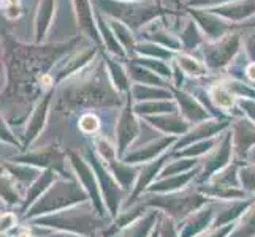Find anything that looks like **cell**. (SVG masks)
<instances>
[{"label": "cell", "instance_id": "obj_8", "mask_svg": "<svg viewBox=\"0 0 255 237\" xmlns=\"http://www.w3.org/2000/svg\"><path fill=\"white\" fill-rule=\"evenodd\" d=\"M178 37L182 43V49H186V51H193L198 46H203L206 43L203 32H201L198 24L193 21L190 16H187L186 21L182 22V25H179Z\"/></svg>", "mask_w": 255, "mask_h": 237}, {"label": "cell", "instance_id": "obj_16", "mask_svg": "<svg viewBox=\"0 0 255 237\" xmlns=\"http://www.w3.org/2000/svg\"><path fill=\"white\" fill-rule=\"evenodd\" d=\"M136 62L139 65H144L147 68L154 70V72L159 75H163V76L170 75V68L165 64V60H157V59H151V57H139V59H136Z\"/></svg>", "mask_w": 255, "mask_h": 237}, {"label": "cell", "instance_id": "obj_22", "mask_svg": "<svg viewBox=\"0 0 255 237\" xmlns=\"http://www.w3.org/2000/svg\"><path fill=\"white\" fill-rule=\"evenodd\" d=\"M184 3H186V0H182V6H184Z\"/></svg>", "mask_w": 255, "mask_h": 237}, {"label": "cell", "instance_id": "obj_13", "mask_svg": "<svg viewBox=\"0 0 255 237\" xmlns=\"http://www.w3.org/2000/svg\"><path fill=\"white\" fill-rule=\"evenodd\" d=\"M211 98H213V101L219 108L228 109L233 106V95L230 92V87H227L224 84H216L211 89Z\"/></svg>", "mask_w": 255, "mask_h": 237}, {"label": "cell", "instance_id": "obj_11", "mask_svg": "<svg viewBox=\"0 0 255 237\" xmlns=\"http://www.w3.org/2000/svg\"><path fill=\"white\" fill-rule=\"evenodd\" d=\"M176 65L179 67L181 72H184L186 75L192 76V78H198L206 75V65L203 62H200L198 59H195L193 56L184 52V54H176Z\"/></svg>", "mask_w": 255, "mask_h": 237}, {"label": "cell", "instance_id": "obj_1", "mask_svg": "<svg viewBox=\"0 0 255 237\" xmlns=\"http://www.w3.org/2000/svg\"><path fill=\"white\" fill-rule=\"evenodd\" d=\"M95 10L103 16L124 22L126 25L138 33L144 25L155 21L157 17L166 16L168 11L160 2H121V0H94Z\"/></svg>", "mask_w": 255, "mask_h": 237}, {"label": "cell", "instance_id": "obj_20", "mask_svg": "<svg viewBox=\"0 0 255 237\" xmlns=\"http://www.w3.org/2000/svg\"><path fill=\"white\" fill-rule=\"evenodd\" d=\"M121 2H143V0H121Z\"/></svg>", "mask_w": 255, "mask_h": 237}, {"label": "cell", "instance_id": "obj_10", "mask_svg": "<svg viewBox=\"0 0 255 237\" xmlns=\"http://www.w3.org/2000/svg\"><path fill=\"white\" fill-rule=\"evenodd\" d=\"M107 19H108V24H110L113 33L116 35L118 41L121 43V46L124 48L126 51H128V52H135L136 43H138L136 33L131 30L128 25H126L124 22L111 19V17H107Z\"/></svg>", "mask_w": 255, "mask_h": 237}, {"label": "cell", "instance_id": "obj_19", "mask_svg": "<svg viewBox=\"0 0 255 237\" xmlns=\"http://www.w3.org/2000/svg\"><path fill=\"white\" fill-rule=\"evenodd\" d=\"M246 76H248L251 81H255V64L254 62H251L246 67Z\"/></svg>", "mask_w": 255, "mask_h": 237}, {"label": "cell", "instance_id": "obj_2", "mask_svg": "<svg viewBox=\"0 0 255 237\" xmlns=\"http://www.w3.org/2000/svg\"><path fill=\"white\" fill-rule=\"evenodd\" d=\"M241 33L232 32L219 41H206L203 46L205 62L209 67H224L235 57L241 48Z\"/></svg>", "mask_w": 255, "mask_h": 237}, {"label": "cell", "instance_id": "obj_18", "mask_svg": "<svg viewBox=\"0 0 255 237\" xmlns=\"http://www.w3.org/2000/svg\"><path fill=\"white\" fill-rule=\"evenodd\" d=\"M80 127L83 128V131H86V133H92V131L99 130L100 122L95 116H92V114H86V116H83L80 120Z\"/></svg>", "mask_w": 255, "mask_h": 237}, {"label": "cell", "instance_id": "obj_21", "mask_svg": "<svg viewBox=\"0 0 255 237\" xmlns=\"http://www.w3.org/2000/svg\"><path fill=\"white\" fill-rule=\"evenodd\" d=\"M176 5H178V6H182V0H176Z\"/></svg>", "mask_w": 255, "mask_h": 237}, {"label": "cell", "instance_id": "obj_3", "mask_svg": "<svg viewBox=\"0 0 255 237\" xmlns=\"http://www.w3.org/2000/svg\"><path fill=\"white\" fill-rule=\"evenodd\" d=\"M187 14L198 24V27L203 32L206 41H219L228 33H232L233 24L225 21L219 14L209 10H198V8H186Z\"/></svg>", "mask_w": 255, "mask_h": 237}, {"label": "cell", "instance_id": "obj_12", "mask_svg": "<svg viewBox=\"0 0 255 237\" xmlns=\"http://www.w3.org/2000/svg\"><path fill=\"white\" fill-rule=\"evenodd\" d=\"M135 52H138V54L143 57H151V59H157V60H168L171 57H176L173 51L166 49L160 45H155V43L144 41V40L136 43Z\"/></svg>", "mask_w": 255, "mask_h": 237}, {"label": "cell", "instance_id": "obj_5", "mask_svg": "<svg viewBox=\"0 0 255 237\" xmlns=\"http://www.w3.org/2000/svg\"><path fill=\"white\" fill-rule=\"evenodd\" d=\"M72 6L76 17L78 30L81 32V35L92 40L95 45H103L99 27H97L94 0H72Z\"/></svg>", "mask_w": 255, "mask_h": 237}, {"label": "cell", "instance_id": "obj_7", "mask_svg": "<svg viewBox=\"0 0 255 237\" xmlns=\"http://www.w3.org/2000/svg\"><path fill=\"white\" fill-rule=\"evenodd\" d=\"M56 8H57V0H40L38 2L37 11H35V19H33V35L37 45H40L46 38L51 25L54 22Z\"/></svg>", "mask_w": 255, "mask_h": 237}, {"label": "cell", "instance_id": "obj_15", "mask_svg": "<svg viewBox=\"0 0 255 237\" xmlns=\"http://www.w3.org/2000/svg\"><path fill=\"white\" fill-rule=\"evenodd\" d=\"M236 2V0H186L184 8H198V10H209V8H217L227 3Z\"/></svg>", "mask_w": 255, "mask_h": 237}, {"label": "cell", "instance_id": "obj_17", "mask_svg": "<svg viewBox=\"0 0 255 237\" xmlns=\"http://www.w3.org/2000/svg\"><path fill=\"white\" fill-rule=\"evenodd\" d=\"M244 35V49H246V54L248 57L252 59V62L255 64V29L249 30L248 33H243Z\"/></svg>", "mask_w": 255, "mask_h": 237}, {"label": "cell", "instance_id": "obj_14", "mask_svg": "<svg viewBox=\"0 0 255 237\" xmlns=\"http://www.w3.org/2000/svg\"><path fill=\"white\" fill-rule=\"evenodd\" d=\"M2 14L6 21H17L22 16L21 0H2Z\"/></svg>", "mask_w": 255, "mask_h": 237}, {"label": "cell", "instance_id": "obj_9", "mask_svg": "<svg viewBox=\"0 0 255 237\" xmlns=\"http://www.w3.org/2000/svg\"><path fill=\"white\" fill-rule=\"evenodd\" d=\"M95 17H97V27H99L103 46H107V49L111 52V54L124 57L126 56V49L121 46V43L118 41L116 35L113 33L110 24H108L107 16H103L99 10H95Z\"/></svg>", "mask_w": 255, "mask_h": 237}, {"label": "cell", "instance_id": "obj_6", "mask_svg": "<svg viewBox=\"0 0 255 237\" xmlns=\"http://www.w3.org/2000/svg\"><path fill=\"white\" fill-rule=\"evenodd\" d=\"M209 11L219 14L232 24H243L255 16V0H236L217 8H209Z\"/></svg>", "mask_w": 255, "mask_h": 237}, {"label": "cell", "instance_id": "obj_4", "mask_svg": "<svg viewBox=\"0 0 255 237\" xmlns=\"http://www.w3.org/2000/svg\"><path fill=\"white\" fill-rule=\"evenodd\" d=\"M166 16L157 17L155 21L149 22L136 35H141V40L144 41H151L173 52H178L182 49V43L178 37V33H176L168 25V22H166Z\"/></svg>", "mask_w": 255, "mask_h": 237}]
</instances>
